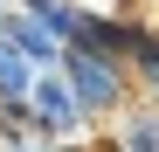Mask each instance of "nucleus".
Masks as SVG:
<instances>
[{
    "label": "nucleus",
    "instance_id": "f257e3e1",
    "mask_svg": "<svg viewBox=\"0 0 159 152\" xmlns=\"http://www.w3.org/2000/svg\"><path fill=\"white\" fill-rule=\"evenodd\" d=\"M56 69H62V83L76 90V104H83L90 132H97V124L111 132V124L125 118V104L139 97V83H131V69H125L118 56H97V48H83V42H69Z\"/></svg>",
    "mask_w": 159,
    "mask_h": 152
},
{
    "label": "nucleus",
    "instance_id": "f03ea898",
    "mask_svg": "<svg viewBox=\"0 0 159 152\" xmlns=\"http://www.w3.org/2000/svg\"><path fill=\"white\" fill-rule=\"evenodd\" d=\"M28 124H35L48 145L90 132V118H83V104H76V90L62 83V69H42V76H35V90H28Z\"/></svg>",
    "mask_w": 159,
    "mask_h": 152
},
{
    "label": "nucleus",
    "instance_id": "7ed1b4c3",
    "mask_svg": "<svg viewBox=\"0 0 159 152\" xmlns=\"http://www.w3.org/2000/svg\"><path fill=\"white\" fill-rule=\"evenodd\" d=\"M0 35H7L21 56L35 62V69H56V62H62V48H69L56 28H48V14H35V7H14V0H0Z\"/></svg>",
    "mask_w": 159,
    "mask_h": 152
},
{
    "label": "nucleus",
    "instance_id": "20e7f679",
    "mask_svg": "<svg viewBox=\"0 0 159 152\" xmlns=\"http://www.w3.org/2000/svg\"><path fill=\"white\" fill-rule=\"evenodd\" d=\"M111 145H118V152H159V111L145 104V97L125 104V118L111 124Z\"/></svg>",
    "mask_w": 159,
    "mask_h": 152
},
{
    "label": "nucleus",
    "instance_id": "39448f33",
    "mask_svg": "<svg viewBox=\"0 0 159 152\" xmlns=\"http://www.w3.org/2000/svg\"><path fill=\"white\" fill-rule=\"evenodd\" d=\"M35 62L28 56H21V48L7 42V35H0V104H28V90H35Z\"/></svg>",
    "mask_w": 159,
    "mask_h": 152
},
{
    "label": "nucleus",
    "instance_id": "423d86ee",
    "mask_svg": "<svg viewBox=\"0 0 159 152\" xmlns=\"http://www.w3.org/2000/svg\"><path fill=\"white\" fill-rule=\"evenodd\" d=\"M14 7H35V14H48V7H56V0H14Z\"/></svg>",
    "mask_w": 159,
    "mask_h": 152
}]
</instances>
